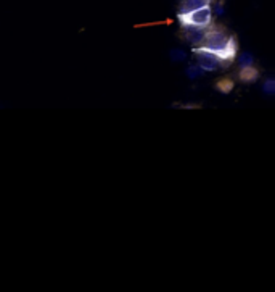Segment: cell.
I'll return each instance as SVG.
<instances>
[{"label":"cell","mask_w":275,"mask_h":292,"mask_svg":"<svg viewBox=\"0 0 275 292\" xmlns=\"http://www.w3.org/2000/svg\"><path fill=\"white\" fill-rule=\"evenodd\" d=\"M205 48V50H209L214 55H217L221 60H224L225 63L232 65L237 58V52H238V45L235 38H232L227 33L221 28L216 26H209L203 34V39H201L200 45Z\"/></svg>","instance_id":"obj_1"},{"label":"cell","mask_w":275,"mask_h":292,"mask_svg":"<svg viewBox=\"0 0 275 292\" xmlns=\"http://www.w3.org/2000/svg\"><path fill=\"white\" fill-rule=\"evenodd\" d=\"M182 28H193V29H207L214 21V10L211 5L206 7L195 8L183 11V13L177 15Z\"/></svg>","instance_id":"obj_2"},{"label":"cell","mask_w":275,"mask_h":292,"mask_svg":"<svg viewBox=\"0 0 275 292\" xmlns=\"http://www.w3.org/2000/svg\"><path fill=\"white\" fill-rule=\"evenodd\" d=\"M193 55L197 58V65L201 71H216L219 68H225L229 63H225L217 55H214L209 50H205L201 47H193Z\"/></svg>","instance_id":"obj_3"},{"label":"cell","mask_w":275,"mask_h":292,"mask_svg":"<svg viewBox=\"0 0 275 292\" xmlns=\"http://www.w3.org/2000/svg\"><path fill=\"white\" fill-rule=\"evenodd\" d=\"M258 78H259V70L254 65L240 66V70H238V79L244 84L258 81Z\"/></svg>","instance_id":"obj_4"},{"label":"cell","mask_w":275,"mask_h":292,"mask_svg":"<svg viewBox=\"0 0 275 292\" xmlns=\"http://www.w3.org/2000/svg\"><path fill=\"white\" fill-rule=\"evenodd\" d=\"M185 29V34H183V38L188 42V44H192L193 47L200 45L201 39H203V34L206 29H193V28H183Z\"/></svg>","instance_id":"obj_5"},{"label":"cell","mask_w":275,"mask_h":292,"mask_svg":"<svg viewBox=\"0 0 275 292\" xmlns=\"http://www.w3.org/2000/svg\"><path fill=\"white\" fill-rule=\"evenodd\" d=\"M212 2H214V0H182L179 13H183V11H188V10L206 7V5H211Z\"/></svg>","instance_id":"obj_6"},{"label":"cell","mask_w":275,"mask_h":292,"mask_svg":"<svg viewBox=\"0 0 275 292\" xmlns=\"http://www.w3.org/2000/svg\"><path fill=\"white\" fill-rule=\"evenodd\" d=\"M234 87H235V83H234V79H230V78H221L216 83V89L222 94H230L232 90H234Z\"/></svg>","instance_id":"obj_7"},{"label":"cell","mask_w":275,"mask_h":292,"mask_svg":"<svg viewBox=\"0 0 275 292\" xmlns=\"http://www.w3.org/2000/svg\"><path fill=\"white\" fill-rule=\"evenodd\" d=\"M187 75L190 76L192 79H195V78H200L201 75H203V71L198 68V65H190L187 68Z\"/></svg>","instance_id":"obj_8"},{"label":"cell","mask_w":275,"mask_h":292,"mask_svg":"<svg viewBox=\"0 0 275 292\" xmlns=\"http://www.w3.org/2000/svg\"><path fill=\"white\" fill-rule=\"evenodd\" d=\"M264 92L269 94V95H272L275 92V81H274V79L269 78L267 81L264 83Z\"/></svg>","instance_id":"obj_9"},{"label":"cell","mask_w":275,"mask_h":292,"mask_svg":"<svg viewBox=\"0 0 275 292\" xmlns=\"http://www.w3.org/2000/svg\"><path fill=\"white\" fill-rule=\"evenodd\" d=\"M238 63H240V66L253 65V57H251V55H248V53H243V55L238 57Z\"/></svg>","instance_id":"obj_10"},{"label":"cell","mask_w":275,"mask_h":292,"mask_svg":"<svg viewBox=\"0 0 275 292\" xmlns=\"http://www.w3.org/2000/svg\"><path fill=\"white\" fill-rule=\"evenodd\" d=\"M172 58H174V60H182V58H183V53H182L180 50H175V53L172 55Z\"/></svg>","instance_id":"obj_11"}]
</instances>
